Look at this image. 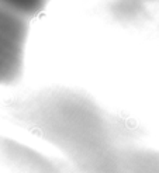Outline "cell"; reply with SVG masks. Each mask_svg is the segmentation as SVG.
I'll use <instances>...</instances> for the list:
<instances>
[{"label": "cell", "instance_id": "obj_2", "mask_svg": "<svg viewBox=\"0 0 159 173\" xmlns=\"http://www.w3.org/2000/svg\"><path fill=\"white\" fill-rule=\"evenodd\" d=\"M13 27V19L7 12L0 8V39L10 38Z\"/></svg>", "mask_w": 159, "mask_h": 173}, {"label": "cell", "instance_id": "obj_1", "mask_svg": "<svg viewBox=\"0 0 159 173\" xmlns=\"http://www.w3.org/2000/svg\"><path fill=\"white\" fill-rule=\"evenodd\" d=\"M16 2L20 7L27 13L28 17L35 14V13H38L48 3V0H16Z\"/></svg>", "mask_w": 159, "mask_h": 173}]
</instances>
